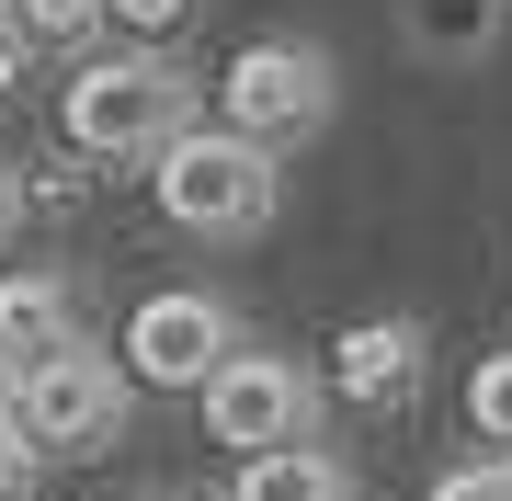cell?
<instances>
[{"instance_id": "6da1fadb", "label": "cell", "mask_w": 512, "mask_h": 501, "mask_svg": "<svg viewBox=\"0 0 512 501\" xmlns=\"http://www.w3.org/2000/svg\"><path fill=\"white\" fill-rule=\"evenodd\" d=\"M57 126H69V149L92 160H160L171 137L194 126V80L171 69V57H92V69L69 80V103H57Z\"/></svg>"}, {"instance_id": "7a4b0ae2", "label": "cell", "mask_w": 512, "mask_h": 501, "mask_svg": "<svg viewBox=\"0 0 512 501\" xmlns=\"http://www.w3.org/2000/svg\"><path fill=\"white\" fill-rule=\"evenodd\" d=\"M160 217L194 228V240H251L274 217V160L239 149L228 126H183L160 149Z\"/></svg>"}, {"instance_id": "3957f363", "label": "cell", "mask_w": 512, "mask_h": 501, "mask_svg": "<svg viewBox=\"0 0 512 501\" xmlns=\"http://www.w3.org/2000/svg\"><path fill=\"white\" fill-rule=\"evenodd\" d=\"M217 103H228V137L239 149H296V137H319L330 126V57L319 46H239L228 57V80H217Z\"/></svg>"}, {"instance_id": "277c9868", "label": "cell", "mask_w": 512, "mask_h": 501, "mask_svg": "<svg viewBox=\"0 0 512 501\" xmlns=\"http://www.w3.org/2000/svg\"><path fill=\"white\" fill-rule=\"evenodd\" d=\"M0 422L23 433V456H80V445H114V422H126V376L103 365V353H46V365H23V388Z\"/></svg>"}, {"instance_id": "5b68a950", "label": "cell", "mask_w": 512, "mask_h": 501, "mask_svg": "<svg viewBox=\"0 0 512 501\" xmlns=\"http://www.w3.org/2000/svg\"><path fill=\"white\" fill-rule=\"evenodd\" d=\"M308 410L319 388L296 365H274V353H228L217 376H205V433L239 456H285V445H308Z\"/></svg>"}, {"instance_id": "8992f818", "label": "cell", "mask_w": 512, "mask_h": 501, "mask_svg": "<svg viewBox=\"0 0 512 501\" xmlns=\"http://www.w3.org/2000/svg\"><path fill=\"white\" fill-rule=\"evenodd\" d=\"M217 365H228V308L205 297V285H160V297H137V319H126V376H148V388H205Z\"/></svg>"}, {"instance_id": "52a82bcc", "label": "cell", "mask_w": 512, "mask_h": 501, "mask_svg": "<svg viewBox=\"0 0 512 501\" xmlns=\"http://www.w3.org/2000/svg\"><path fill=\"white\" fill-rule=\"evenodd\" d=\"M330 376H342V399H365V410L410 399V388H421V331H410V319H353Z\"/></svg>"}, {"instance_id": "ba28073f", "label": "cell", "mask_w": 512, "mask_h": 501, "mask_svg": "<svg viewBox=\"0 0 512 501\" xmlns=\"http://www.w3.org/2000/svg\"><path fill=\"white\" fill-rule=\"evenodd\" d=\"M0 353H12V365L23 353H35V365L46 353H80V308H69L57 274H0Z\"/></svg>"}, {"instance_id": "9c48e42d", "label": "cell", "mask_w": 512, "mask_h": 501, "mask_svg": "<svg viewBox=\"0 0 512 501\" xmlns=\"http://www.w3.org/2000/svg\"><path fill=\"white\" fill-rule=\"evenodd\" d=\"M239 501H353V479L319 445H285V456H251V467H239Z\"/></svg>"}, {"instance_id": "30bf717a", "label": "cell", "mask_w": 512, "mask_h": 501, "mask_svg": "<svg viewBox=\"0 0 512 501\" xmlns=\"http://www.w3.org/2000/svg\"><path fill=\"white\" fill-rule=\"evenodd\" d=\"M103 23V0H0V35L12 46H80Z\"/></svg>"}, {"instance_id": "8fae6325", "label": "cell", "mask_w": 512, "mask_h": 501, "mask_svg": "<svg viewBox=\"0 0 512 501\" xmlns=\"http://www.w3.org/2000/svg\"><path fill=\"white\" fill-rule=\"evenodd\" d=\"M467 433H478V445H512V353H478V376H467Z\"/></svg>"}, {"instance_id": "7c38bea8", "label": "cell", "mask_w": 512, "mask_h": 501, "mask_svg": "<svg viewBox=\"0 0 512 501\" xmlns=\"http://www.w3.org/2000/svg\"><path fill=\"white\" fill-rule=\"evenodd\" d=\"M433 501H512V467H444Z\"/></svg>"}, {"instance_id": "4fadbf2b", "label": "cell", "mask_w": 512, "mask_h": 501, "mask_svg": "<svg viewBox=\"0 0 512 501\" xmlns=\"http://www.w3.org/2000/svg\"><path fill=\"white\" fill-rule=\"evenodd\" d=\"M421 23H433L444 46H456V35H490V0H421Z\"/></svg>"}, {"instance_id": "5bb4252c", "label": "cell", "mask_w": 512, "mask_h": 501, "mask_svg": "<svg viewBox=\"0 0 512 501\" xmlns=\"http://www.w3.org/2000/svg\"><path fill=\"white\" fill-rule=\"evenodd\" d=\"M114 23H126V35H171V23H183V0H103Z\"/></svg>"}, {"instance_id": "9a60e30c", "label": "cell", "mask_w": 512, "mask_h": 501, "mask_svg": "<svg viewBox=\"0 0 512 501\" xmlns=\"http://www.w3.org/2000/svg\"><path fill=\"white\" fill-rule=\"evenodd\" d=\"M23 479H35V456H23V433L0 422V501H23Z\"/></svg>"}, {"instance_id": "2e32d148", "label": "cell", "mask_w": 512, "mask_h": 501, "mask_svg": "<svg viewBox=\"0 0 512 501\" xmlns=\"http://www.w3.org/2000/svg\"><path fill=\"white\" fill-rule=\"evenodd\" d=\"M12 80H23V46H12V35H0V92H12Z\"/></svg>"}, {"instance_id": "e0dca14e", "label": "cell", "mask_w": 512, "mask_h": 501, "mask_svg": "<svg viewBox=\"0 0 512 501\" xmlns=\"http://www.w3.org/2000/svg\"><path fill=\"white\" fill-rule=\"evenodd\" d=\"M12 388H23V365H12V353H0V410H12Z\"/></svg>"}, {"instance_id": "ac0fdd59", "label": "cell", "mask_w": 512, "mask_h": 501, "mask_svg": "<svg viewBox=\"0 0 512 501\" xmlns=\"http://www.w3.org/2000/svg\"><path fill=\"white\" fill-rule=\"evenodd\" d=\"M12 205H23V183H12V171H0V228H12Z\"/></svg>"}]
</instances>
